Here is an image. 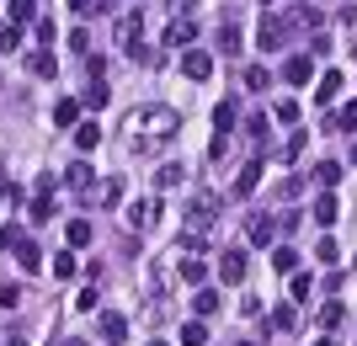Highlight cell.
Wrapping results in <instances>:
<instances>
[{
    "mask_svg": "<svg viewBox=\"0 0 357 346\" xmlns=\"http://www.w3.org/2000/svg\"><path fill=\"white\" fill-rule=\"evenodd\" d=\"M181 75H187V80H208L213 75V54H203V48L181 54Z\"/></svg>",
    "mask_w": 357,
    "mask_h": 346,
    "instance_id": "obj_6",
    "label": "cell"
},
{
    "mask_svg": "<svg viewBox=\"0 0 357 346\" xmlns=\"http://www.w3.org/2000/svg\"><path fill=\"white\" fill-rule=\"evenodd\" d=\"M64 346H91V341H64Z\"/></svg>",
    "mask_w": 357,
    "mask_h": 346,
    "instance_id": "obj_51",
    "label": "cell"
},
{
    "mask_svg": "<svg viewBox=\"0 0 357 346\" xmlns=\"http://www.w3.org/2000/svg\"><path fill=\"white\" fill-rule=\"evenodd\" d=\"M278 240V219H272V213H256L251 219V245H272Z\"/></svg>",
    "mask_w": 357,
    "mask_h": 346,
    "instance_id": "obj_15",
    "label": "cell"
},
{
    "mask_svg": "<svg viewBox=\"0 0 357 346\" xmlns=\"http://www.w3.org/2000/svg\"><path fill=\"white\" fill-rule=\"evenodd\" d=\"M16 304H22V288H16V283H0V309H16Z\"/></svg>",
    "mask_w": 357,
    "mask_h": 346,
    "instance_id": "obj_40",
    "label": "cell"
},
{
    "mask_svg": "<svg viewBox=\"0 0 357 346\" xmlns=\"http://www.w3.org/2000/svg\"><path fill=\"white\" fill-rule=\"evenodd\" d=\"M27 219H32V224H48V219H54V203H48V197H32Z\"/></svg>",
    "mask_w": 357,
    "mask_h": 346,
    "instance_id": "obj_34",
    "label": "cell"
},
{
    "mask_svg": "<svg viewBox=\"0 0 357 346\" xmlns=\"http://www.w3.org/2000/svg\"><path fill=\"white\" fill-rule=\"evenodd\" d=\"M219 48H224V54H240V27H235V22H224V27H219Z\"/></svg>",
    "mask_w": 357,
    "mask_h": 346,
    "instance_id": "obj_32",
    "label": "cell"
},
{
    "mask_svg": "<svg viewBox=\"0 0 357 346\" xmlns=\"http://www.w3.org/2000/svg\"><path fill=\"white\" fill-rule=\"evenodd\" d=\"M75 144H80V150H96V144H102V123H96V118L75 123Z\"/></svg>",
    "mask_w": 357,
    "mask_h": 346,
    "instance_id": "obj_19",
    "label": "cell"
},
{
    "mask_svg": "<svg viewBox=\"0 0 357 346\" xmlns=\"http://www.w3.org/2000/svg\"><path fill=\"white\" fill-rule=\"evenodd\" d=\"M272 267L283 272V277H288V272H298V251H294V245H278V251H272Z\"/></svg>",
    "mask_w": 357,
    "mask_h": 346,
    "instance_id": "obj_23",
    "label": "cell"
},
{
    "mask_svg": "<svg viewBox=\"0 0 357 346\" xmlns=\"http://www.w3.org/2000/svg\"><path fill=\"white\" fill-rule=\"evenodd\" d=\"M64 181H70L75 192H91V166H86V160H75V166L64 171Z\"/></svg>",
    "mask_w": 357,
    "mask_h": 346,
    "instance_id": "obj_22",
    "label": "cell"
},
{
    "mask_svg": "<svg viewBox=\"0 0 357 346\" xmlns=\"http://www.w3.org/2000/svg\"><path fill=\"white\" fill-rule=\"evenodd\" d=\"M96 331H102V341H107V346H123V336H128V320L107 309V315H96Z\"/></svg>",
    "mask_w": 357,
    "mask_h": 346,
    "instance_id": "obj_8",
    "label": "cell"
},
{
    "mask_svg": "<svg viewBox=\"0 0 357 346\" xmlns=\"http://www.w3.org/2000/svg\"><path fill=\"white\" fill-rule=\"evenodd\" d=\"M75 118H80V102H70V96H64V102H54V123H64V128H70Z\"/></svg>",
    "mask_w": 357,
    "mask_h": 346,
    "instance_id": "obj_33",
    "label": "cell"
},
{
    "mask_svg": "<svg viewBox=\"0 0 357 346\" xmlns=\"http://www.w3.org/2000/svg\"><path fill=\"white\" fill-rule=\"evenodd\" d=\"M11 245H16V261H22L27 272H38V267H43V251H38V245H32L27 235H22V229H11Z\"/></svg>",
    "mask_w": 357,
    "mask_h": 346,
    "instance_id": "obj_10",
    "label": "cell"
},
{
    "mask_svg": "<svg viewBox=\"0 0 357 346\" xmlns=\"http://www.w3.org/2000/svg\"><path fill=\"white\" fill-rule=\"evenodd\" d=\"M261 6H272V0H261Z\"/></svg>",
    "mask_w": 357,
    "mask_h": 346,
    "instance_id": "obj_56",
    "label": "cell"
},
{
    "mask_svg": "<svg viewBox=\"0 0 357 346\" xmlns=\"http://www.w3.org/2000/svg\"><path fill=\"white\" fill-rule=\"evenodd\" d=\"M149 346H165V341H149Z\"/></svg>",
    "mask_w": 357,
    "mask_h": 346,
    "instance_id": "obj_54",
    "label": "cell"
},
{
    "mask_svg": "<svg viewBox=\"0 0 357 346\" xmlns=\"http://www.w3.org/2000/svg\"><path fill=\"white\" fill-rule=\"evenodd\" d=\"M272 86V70L267 64H251V70H245V91H267Z\"/></svg>",
    "mask_w": 357,
    "mask_h": 346,
    "instance_id": "obj_28",
    "label": "cell"
},
{
    "mask_svg": "<svg viewBox=\"0 0 357 346\" xmlns=\"http://www.w3.org/2000/svg\"><path fill=\"white\" fill-rule=\"evenodd\" d=\"M256 181H261V160H251V166L235 176V197H251V192H256Z\"/></svg>",
    "mask_w": 357,
    "mask_h": 346,
    "instance_id": "obj_20",
    "label": "cell"
},
{
    "mask_svg": "<svg viewBox=\"0 0 357 346\" xmlns=\"http://www.w3.org/2000/svg\"><path fill=\"white\" fill-rule=\"evenodd\" d=\"M272 118H278V123H298V102H294V96H283V102L272 107Z\"/></svg>",
    "mask_w": 357,
    "mask_h": 346,
    "instance_id": "obj_35",
    "label": "cell"
},
{
    "mask_svg": "<svg viewBox=\"0 0 357 346\" xmlns=\"http://www.w3.org/2000/svg\"><path fill=\"white\" fill-rule=\"evenodd\" d=\"M80 102H86V107H91V112H102V107H107V102H112V91H107V86H102V80H91V86H86V96H80Z\"/></svg>",
    "mask_w": 357,
    "mask_h": 346,
    "instance_id": "obj_21",
    "label": "cell"
},
{
    "mask_svg": "<svg viewBox=\"0 0 357 346\" xmlns=\"http://www.w3.org/2000/svg\"><path fill=\"white\" fill-rule=\"evenodd\" d=\"M336 256H342V251H336V240H320V245H314V261H336Z\"/></svg>",
    "mask_w": 357,
    "mask_h": 346,
    "instance_id": "obj_44",
    "label": "cell"
},
{
    "mask_svg": "<svg viewBox=\"0 0 357 346\" xmlns=\"http://www.w3.org/2000/svg\"><path fill=\"white\" fill-rule=\"evenodd\" d=\"M171 261H176V277H181V283H192V288L208 283V261L197 256V251H181V245H176V256H171Z\"/></svg>",
    "mask_w": 357,
    "mask_h": 346,
    "instance_id": "obj_3",
    "label": "cell"
},
{
    "mask_svg": "<svg viewBox=\"0 0 357 346\" xmlns=\"http://www.w3.org/2000/svg\"><path fill=\"white\" fill-rule=\"evenodd\" d=\"M6 346H27V341H16V336H11V341H6Z\"/></svg>",
    "mask_w": 357,
    "mask_h": 346,
    "instance_id": "obj_50",
    "label": "cell"
},
{
    "mask_svg": "<svg viewBox=\"0 0 357 346\" xmlns=\"http://www.w3.org/2000/svg\"><path fill=\"white\" fill-rule=\"evenodd\" d=\"M235 346H256V341H235Z\"/></svg>",
    "mask_w": 357,
    "mask_h": 346,
    "instance_id": "obj_53",
    "label": "cell"
},
{
    "mask_svg": "<svg viewBox=\"0 0 357 346\" xmlns=\"http://www.w3.org/2000/svg\"><path fill=\"white\" fill-rule=\"evenodd\" d=\"M155 219H160V203H155V197L128 203V229H155Z\"/></svg>",
    "mask_w": 357,
    "mask_h": 346,
    "instance_id": "obj_7",
    "label": "cell"
},
{
    "mask_svg": "<svg viewBox=\"0 0 357 346\" xmlns=\"http://www.w3.org/2000/svg\"><path fill=\"white\" fill-rule=\"evenodd\" d=\"M314 346H336V341H331V336H320V341H314Z\"/></svg>",
    "mask_w": 357,
    "mask_h": 346,
    "instance_id": "obj_49",
    "label": "cell"
},
{
    "mask_svg": "<svg viewBox=\"0 0 357 346\" xmlns=\"http://www.w3.org/2000/svg\"><path fill=\"white\" fill-rule=\"evenodd\" d=\"M54 277H75V251H59V256H54Z\"/></svg>",
    "mask_w": 357,
    "mask_h": 346,
    "instance_id": "obj_38",
    "label": "cell"
},
{
    "mask_svg": "<svg viewBox=\"0 0 357 346\" xmlns=\"http://www.w3.org/2000/svg\"><path fill=\"white\" fill-rule=\"evenodd\" d=\"M298 155H304V134H294V139L283 144V160H298Z\"/></svg>",
    "mask_w": 357,
    "mask_h": 346,
    "instance_id": "obj_45",
    "label": "cell"
},
{
    "mask_svg": "<svg viewBox=\"0 0 357 346\" xmlns=\"http://www.w3.org/2000/svg\"><path fill=\"white\" fill-rule=\"evenodd\" d=\"M6 245H11V229H6V224H0V251H6Z\"/></svg>",
    "mask_w": 357,
    "mask_h": 346,
    "instance_id": "obj_48",
    "label": "cell"
},
{
    "mask_svg": "<svg viewBox=\"0 0 357 346\" xmlns=\"http://www.w3.org/2000/svg\"><path fill=\"white\" fill-rule=\"evenodd\" d=\"M352 59H357V43H352Z\"/></svg>",
    "mask_w": 357,
    "mask_h": 346,
    "instance_id": "obj_55",
    "label": "cell"
},
{
    "mask_svg": "<svg viewBox=\"0 0 357 346\" xmlns=\"http://www.w3.org/2000/svg\"><path fill=\"white\" fill-rule=\"evenodd\" d=\"M64 235H70V251H86V245L96 240V224H91V219H70Z\"/></svg>",
    "mask_w": 357,
    "mask_h": 346,
    "instance_id": "obj_16",
    "label": "cell"
},
{
    "mask_svg": "<svg viewBox=\"0 0 357 346\" xmlns=\"http://www.w3.org/2000/svg\"><path fill=\"white\" fill-rule=\"evenodd\" d=\"M192 38H197V22H192V16H176V22L165 27V48H187Z\"/></svg>",
    "mask_w": 357,
    "mask_h": 346,
    "instance_id": "obj_9",
    "label": "cell"
},
{
    "mask_svg": "<svg viewBox=\"0 0 357 346\" xmlns=\"http://www.w3.org/2000/svg\"><path fill=\"white\" fill-rule=\"evenodd\" d=\"M352 166H357V144H352Z\"/></svg>",
    "mask_w": 357,
    "mask_h": 346,
    "instance_id": "obj_52",
    "label": "cell"
},
{
    "mask_svg": "<svg viewBox=\"0 0 357 346\" xmlns=\"http://www.w3.org/2000/svg\"><path fill=\"white\" fill-rule=\"evenodd\" d=\"M192 309H197V315H219V293H213V288H197Z\"/></svg>",
    "mask_w": 357,
    "mask_h": 346,
    "instance_id": "obj_30",
    "label": "cell"
},
{
    "mask_svg": "<svg viewBox=\"0 0 357 346\" xmlns=\"http://www.w3.org/2000/svg\"><path fill=\"white\" fill-rule=\"evenodd\" d=\"M288 38V22L283 16H261V48H278Z\"/></svg>",
    "mask_w": 357,
    "mask_h": 346,
    "instance_id": "obj_17",
    "label": "cell"
},
{
    "mask_svg": "<svg viewBox=\"0 0 357 346\" xmlns=\"http://www.w3.org/2000/svg\"><path fill=\"white\" fill-rule=\"evenodd\" d=\"M235 102H219V107H213V128H219V134H229V128H235Z\"/></svg>",
    "mask_w": 357,
    "mask_h": 346,
    "instance_id": "obj_26",
    "label": "cell"
},
{
    "mask_svg": "<svg viewBox=\"0 0 357 346\" xmlns=\"http://www.w3.org/2000/svg\"><path fill=\"white\" fill-rule=\"evenodd\" d=\"M70 6H75L80 16H91V11H96V0H70Z\"/></svg>",
    "mask_w": 357,
    "mask_h": 346,
    "instance_id": "obj_47",
    "label": "cell"
},
{
    "mask_svg": "<svg viewBox=\"0 0 357 346\" xmlns=\"http://www.w3.org/2000/svg\"><path fill=\"white\" fill-rule=\"evenodd\" d=\"M336 96H342V70H326V75H320V86H314V102L331 107Z\"/></svg>",
    "mask_w": 357,
    "mask_h": 346,
    "instance_id": "obj_12",
    "label": "cell"
},
{
    "mask_svg": "<svg viewBox=\"0 0 357 346\" xmlns=\"http://www.w3.org/2000/svg\"><path fill=\"white\" fill-rule=\"evenodd\" d=\"M181 176H187L181 166H160V176H155V181H160V187H181Z\"/></svg>",
    "mask_w": 357,
    "mask_h": 346,
    "instance_id": "obj_42",
    "label": "cell"
},
{
    "mask_svg": "<svg viewBox=\"0 0 357 346\" xmlns=\"http://www.w3.org/2000/svg\"><path fill=\"white\" fill-rule=\"evenodd\" d=\"M342 320H347V309H342V304H326V309H320V325H326V331H336Z\"/></svg>",
    "mask_w": 357,
    "mask_h": 346,
    "instance_id": "obj_36",
    "label": "cell"
},
{
    "mask_svg": "<svg viewBox=\"0 0 357 346\" xmlns=\"http://www.w3.org/2000/svg\"><path fill=\"white\" fill-rule=\"evenodd\" d=\"M128 134H134L139 150H165V144L181 134V112L165 107V102H149V107H139V112H128Z\"/></svg>",
    "mask_w": 357,
    "mask_h": 346,
    "instance_id": "obj_1",
    "label": "cell"
},
{
    "mask_svg": "<svg viewBox=\"0 0 357 346\" xmlns=\"http://www.w3.org/2000/svg\"><path fill=\"white\" fill-rule=\"evenodd\" d=\"M86 197H96V203H102V208H118V203H123V181H118V176H107L102 187H91Z\"/></svg>",
    "mask_w": 357,
    "mask_h": 346,
    "instance_id": "obj_14",
    "label": "cell"
},
{
    "mask_svg": "<svg viewBox=\"0 0 357 346\" xmlns=\"http://www.w3.org/2000/svg\"><path fill=\"white\" fill-rule=\"evenodd\" d=\"M314 181H320V187H336V181H342V166H336V160H320V166H314Z\"/></svg>",
    "mask_w": 357,
    "mask_h": 346,
    "instance_id": "obj_27",
    "label": "cell"
},
{
    "mask_svg": "<svg viewBox=\"0 0 357 346\" xmlns=\"http://www.w3.org/2000/svg\"><path fill=\"white\" fill-rule=\"evenodd\" d=\"M213 219H219V197H213V192H197L192 203H187V213H181V224H187V251L203 245V235L213 229Z\"/></svg>",
    "mask_w": 357,
    "mask_h": 346,
    "instance_id": "obj_2",
    "label": "cell"
},
{
    "mask_svg": "<svg viewBox=\"0 0 357 346\" xmlns=\"http://www.w3.org/2000/svg\"><path fill=\"white\" fill-rule=\"evenodd\" d=\"M298 224H304V213H283V219H278V235H298Z\"/></svg>",
    "mask_w": 357,
    "mask_h": 346,
    "instance_id": "obj_43",
    "label": "cell"
},
{
    "mask_svg": "<svg viewBox=\"0 0 357 346\" xmlns=\"http://www.w3.org/2000/svg\"><path fill=\"white\" fill-rule=\"evenodd\" d=\"M11 48H22V27H0V54H11Z\"/></svg>",
    "mask_w": 357,
    "mask_h": 346,
    "instance_id": "obj_39",
    "label": "cell"
},
{
    "mask_svg": "<svg viewBox=\"0 0 357 346\" xmlns=\"http://www.w3.org/2000/svg\"><path fill=\"white\" fill-rule=\"evenodd\" d=\"M288 27H298V32H304V27H320V6H298V11L288 16Z\"/></svg>",
    "mask_w": 357,
    "mask_h": 346,
    "instance_id": "obj_24",
    "label": "cell"
},
{
    "mask_svg": "<svg viewBox=\"0 0 357 346\" xmlns=\"http://www.w3.org/2000/svg\"><path fill=\"white\" fill-rule=\"evenodd\" d=\"M314 224H320V229H331V224H336V219H342V203H336V197H331V192H320V197H314Z\"/></svg>",
    "mask_w": 357,
    "mask_h": 346,
    "instance_id": "obj_11",
    "label": "cell"
},
{
    "mask_svg": "<svg viewBox=\"0 0 357 346\" xmlns=\"http://www.w3.org/2000/svg\"><path fill=\"white\" fill-rule=\"evenodd\" d=\"M139 38H144V16H139V11L118 16V48H123V54H134V48H139Z\"/></svg>",
    "mask_w": 357,
    "mask_h": 346,
    "instance_id": "obj_4",
    "label": "cell"
},
{
    "mask_svg": "<svg viewBox=\"0 0 357 346\" xmlns=\"http://www.w3.org/2000/svg\"><path fill=\"white\" fill-rule=\"evenodd\" d=\"M272 325H278V331H294V325H298V309H288V304H283V309L272 315Z\"/></svg>",
    "mask_w": 357,
    "mask_h": 346,
    "instance_id": "obj_41",
    "label": "cell"
},
{
    "mask_svg": "<svg viewBox=\"0 0 357 346\" xmlns=\"http://www.w3.org/2000/svg\"><path fill=\"white\" fill-rule=\"evenodd\" d=\"M288 293H294V299H310V277H304V272H288Z\"/></svg>",
    "mask_w": 357,
    "mask_h": 346,
    "instance_id": "obj_37",
    "label": "cell"
},
{
    "mask_svg": "<svg viewBox=\"0 0 357 346\" xmlns=\"http://www.w3.org/2000/svg\"><path fill=\"white\" fill-rule=\"evenodd\" d=\"M331 128H342V134H357V102H347L336 118H331Z\"/></svg>",
    "mask_w": 357,
    "mask_h": 346,
    "instance_id": "obj_29",
    "label": "cell"
},
{
    "mask_svg": "<svg viewBox=\"0 0 357 346\" xmlns=\"http://www.w3.org/2000/svg\"><path fill=\"white\" fill-rule=\"evenodd\" d=\"M203 341H208L203 320H187V325H181V346H203Z\"/></svg>",
    "mask_w": 357,
    "mask_h": 346,
    "instance_id": "obj_31",
    "label": "cell"
},
{
    "mask_svg": "<svg viewBox=\"0 0 357 346\" xmlns=\"http://www.w3.org/2000/svg\"><path fill=\"white\" fill-rule=\"evenodd\" d=\"M27 70H32V75H43V80H54V70H59V64H54V54H48V48H32V54H27Z\"/></svg>",
    "mask_w": 357,
    "mask_h": 346,
    "instance_id": "obj_18",
    "label": "cell"
},
{
    "mask_svg": "<svg viewBox=\"0 0 357 346\" xmlns=\"http://www.w3.org/2000/svg\"><path fill=\"white\" fill-rule=\"evenodd\" d=\"M192 6H197V0H171V11H176V16H192Z\"/></svg>",
    "mask_w": 357,
    "mask_h": 346,
    "instance_id": "obj_46",
    "label": "cell"
},
{
    "mask_svg": "<svg viewBox=\"0 0 357 346\" xmlns=\"http://www.w3.org/2000/svg\"><path fill=\"white\" fill-rule=\"evenodd\" d=\"M38 6H43V0H11V27L32 22V16H38Z\"/></svg>",
    "mask_w": 357,
    "mask_h": 346,
    "instance_id": "obj_25",
    "label": "cell"
},
{
    "mask_svg": "<svg viewBox=\"0 0 357 346\" xmlns=\"http://www.w3.org/2000/svg\"><path fill=\"white\" fill-rule=\"evenodd\" d=\"M245 272H251V267H245V251L229 245V251L219 256V277H224V283H245Z\"/></svg>",
    "mask_w": 357,
    "mask_h": 346,
    "instance_id": "obj_5",
    "label": "cell"
},
{
    "mask_svg": "<svg viewBox=\"0 0 357 346\" xmlns=\"http://www.w3.org/2000/svg\"><path fill=\"white\" fill-rule=\"evenodd\" d=\"M310 70H314L310 54H294V59L283 64V80H288V86H310Z\"/></svg>",
    "mask_w": 357,
    "mask_h": 346,
    "instance_id": "obj_13",
    "label": "cell"
}]
</instances>
